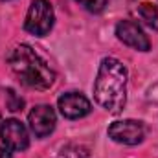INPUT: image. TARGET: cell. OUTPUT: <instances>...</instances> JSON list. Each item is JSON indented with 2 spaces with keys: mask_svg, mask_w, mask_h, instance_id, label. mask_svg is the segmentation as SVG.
Here are the masks:
<instances>
[{
  "mask_svg": "<svg viewBox=\"0 0 158 158\" xmlns=\"http://www.w3.org/2000/svg\"><path fill=\"white\" fill-rule=\"evenodd\" d=\"M132 9L142 22L158 30V0H132Z\"/></svg>",
  "mask_w": 158,
  "mask_h": 158,
  "instance_id": "cell-9",
  "label": "cell"
},
{
  "mask_svg": "<svg viewBox=\"0 0 158 158\" xmlns=\"http://www.w3.org/2000/svg\"><path fill=\"white\" fill-rule=\"evenodd\" d=\"M109 138L123 145H138L145 138V127L142 121H136V119L114 121L109 127Z\"/></svg>",
  "mask_w": 158,
  "mask_h": 158,
  "instance_id": "cell-4",
  "label": "cell"
},
{
  "mask_svg": "<svg viewBox=\"0 0 158 158\" xmlns=\"http://www.w3.org/2000/svg\"><path fill=\"white\" fill-rule=\"evenodd\" d=\"M6 103H7V109L11 110V112H19V110H22V107H24V99L22 98H19L17 94H15V90H7V94H6Z\"/></svg>",
  "mask_w": 158,
  "mask_h": 158,
  "instance_id": "cell-11",
  "label": "cell"
},
{
  "mask_svg": "<svg viewBox=\"0 0 158 158\" xmlns=\"http://www.w3.org/2000/svg\"><path fill=\"white\" fill-rule=\"evenodd\" d=\"M7 64L19 81L28 88L48 90L55 81V72L28 44L15 46L7 53Z\"/></svg>",
  "mask_w": 158,
  "mask_h": 158,
  "instance_id": "cell-2",
  "label": "cell"
},
{
  "mask_svg": "<svg viewBox=\"0 0 158 158\" xmlns=\"http://www.w3.org/2000/svg\"><path fill=\"white\" fill-rule=\"evenodd\" d=\"M53 7L48 0H31L24 20V30L35 37H44L53 28Z\"/></svg>",
  "mask_w": 158,
  "mask_h": 158,
  "instance_id": "cell-3",
  "label": "cell"
},
{
  "mask_svg": "<svg viewBox=\"0 0 158 158\" xmlns=\"http://www.w3.org/2000/svg\"><path fill=\"white\" fill-rule=\"evenodd\" d=\"M116 37L129 48H134L138 52H149L151 40L145 35V31L134 22V20H119L116 24Z\"/></svg>",
  "mask_w": 158,
  "mask_h": 158,
  "instance_id": "cell-5",
  "label": "cell"
},
{
  "mask_svg": "<svg viewBox=\"0 0 158 158\" xmlns=\"http://www.w3.org/2000/svg\"><path fill=\"white\" fill-rule=\"evenodd\" d=\"M127 68L114 59L105 57L94 81V99L110 114H119L127 105Z\"/></svg>",
  "mask_w": 158,
  "mask_h": 158,
  "instance_id": "cell-1",
  "label": "cell"
},
{
  "mask_svg": "<svg viewBox=\"0 0 158 158\" xmlns=\"http://www.w3.org/2000/svg\"><path fill=\"white\" fill-rule=\"evenodd\" d=\"M57 109L66 119H79L90 114L92 105L81 92H66L57 99Z\"/></svg>",
  "mask_w": 158,
  "mask_h": 158,
  "instance_id": "cell-7",
  "label": "cell"
},
{
  "mask_svg": "<svg viewBox=\"0 0 158 158\" xmlns=\"http://www.w3.org/2000/svg\"><path fill=\"white\" fill-rule=\"evenodd\" d=\"M76 2L79 6H83L86 11H90V13H101L107 7L109 0H76Z\"/></svg>",
  "mask_w": 158,
  "mask_h": 158,
  "instance_id": "cell-12",
  "label": "cell"
},
{
  "mask_svg": "<svg viewBox=\"0 0 158 158\" xmlns=\"http://www.w3.org/2000/svg\"><path fill=\"white\" fill-rule=\"evenodd\" d=\"M0 158H11L9 151H7V149H4V147H0Z\"/></svg>",
  "mask_w": 158,
  "mask_h": 158,
  "instance_id": "cell-14",
  "label": "cell"
},
{
  "mask_svg": "<svg viewBox=\"0 0 158 158\" xmlns=\"http://www.w3.org/2000/svg\"><path fill=\"white\" fill-rule=\"evenodd\" d=\"M0 138L6 149L9 151H24L30 145V136H28L26 127L15 118L6 119L0 125Z\"/></svg>",
  "mask_w": 158,
  "mask_h": 158,
  "instance_id": "cell-6",
  "label": "cell"
},
{
  "mask_svg": "<svg viewBox=\"0 0 158 158\" xmlns=\"http://www.w3.org/2000/svg\"><path fill=\"white\" fill-rule=\"evenodd\" d=\"M149 99H153V101L158 103V85H155V86L149 90Z\"/></svg>",
  "mask_w": 158,
  "mask_h": 158,
  "instance_id": "cell-13",
  "label": "cell"
},
{
  "mask_svg": "<svg viewBox=\"0 0 158 158\" xmlns=\"http://www.w3.org/2000/svg\"><path fill=\"white\" fill-rule=\"evenodd\" d=\"M57 158H90V151H88L85 145L72 143V145L63 147Z\"/></svg>",
  "mask_w": 158,
  "mask_h": 158,
  "instance_id": "cell-10",
  "label": "cell"
},
{
  "mask_svg": "<svg viewBox=\"0 0 158 158\" xmlns=\"http://www.w3.org/2000/svg\"><path fill=\"white\" fill-rule=\"evenodd\" d=\"M28 123H30L31 132L37 138H46L55 129V123H57L55 110L50 105H37L31 109V112L28 116Z\"/></svg>",
  "mask_w": 158,
  "mask_h": 158,
  "instance_id": "cell-8",
  "label": "cell"
}]
</instances>
